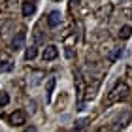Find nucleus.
Segmentation results:
<instances>
[{
	"instance_id": "obj_2",
	"label": "nucleus",
	"mask_w": 132,
	"mask_h": 132,
	"mask_svg": "<svg viewBox=\"0 0 132 132\" xmlns=\"http://www.w3.org/2000/svg\"><path fill=\"white\" fill-rule=\"evenodd\" d=\"M10 125H13V127H23V125L27 123V113L23 110H15L13 113L10 115Z\"/></svg>"
},
{
	"instance_id": "obj_13",
	"label": "nucleus",
	"mask_w": 132,
	"mask_h": 132,
	"mask_svg": "<svg viewBox=\"0 0 132 132\" xmlns=\"http://www.w3.org/2000/svg\"><path fill=\"white\" fill-rule=\"evenodd\" d=\"M123 53H125L123 49H117V51H115V53H113V55H111V61H117L119 57H123Z\"/></svg>"
},
{
	"instance_id": "obj_14",
	"label": "nucleus",
	"mask_w": 132,
	"mask_h": 132,
	"mask_svg": "<svg viewBox=\"0 0 132 132\" xmlns=\"http://www.w3.org/2000/svg\"><path fill=\"white\" fill-rule=\"evenodd\" d=\"M66 57H68V59H74V51H72V47H66Z\"/></svg>"
},
{
	"instance_id": "obj_11",
	"label": "nucleus",
	"mask_w": 132,
	"mask_h": 132,
	"mask_svg": "<svg viewBox=\"0 0 132 132\" xmlns=\"http://www.w3.org/2000/svg\"><path fill=\"white\" fill-rule=\"evenodd\" d=\"M10 102V94L8 93H0V106H6Z\"/></svg>"
},
{
	"instance_id": "obj_3",
	"label": "nucleus",
	"mask_w": 132,
	"mask_h": 132,
	"mask_svg": "<svg viewBox=\"0 0 132 132\" xmlns=\"http://www.w3.org/2000/svg\"><path fill=\"white\" fill-rule=\"evenodd\" d=\"M25 40H27V32L25 30L17 32V36H13V42H11V49L13 51L23 49V47H25Z\"/></svg>"
},
{
	"instance_id": "obj_4",
	"label": "nucleus",
	"mask_w": 132,
	"mask_h": 132,
	"mask_svg": "<svg viewBox=\"0 0 132 132\" xmlns=\"http://www.w3.org/2000/svg\"><path fill=\"white\" fill-rule=\"evenodd\" d=\"M57 57H59L57 45H47L44 49V53H42V59H44V61H55Z\"/></svg>"
},
{
	"instance_id": "obj_15",
	"label": "nucleus",
	"mask_w": 132,
	"mask_h": 132,
	"mask_svg": "<svg viewBox=\"0 0 132 132\" xmlns=\"http://www.w3.org/2000/svg\"><path fill=\"white\" fill-rule=\"evenodd\" d=\"M72 4H79V0H72Z\"/></svg>"
},
{
	"instance_id": "obj_5",
	"label": "nucleus",
	"mask_w": 132,
	"mask_h": 132,
	"mask_svg": "<svg viewBox=\"0 0 132 132\" xmlns=\"http://www.w3.org/2000/svg\"><path fill=\"white\" fill-rule=\"evenodd\" d=\"M61 21H62V15H61V11H51L49 13V17H47V25H49L51 28H55V27H59L61 25Z\"/></svg>"
},
{
	"instance_id": "obj_6",
	"label": "nucleus",
	"mask_w": 132,
	"mask_h": 132,
	"mask_svg": "<svg viewBox=\"0 0 132 132\" xmlns=\"http://www.w3.org/2000/svg\"><path fill=\"white\" fill-rule=\"evenodd\" d=\"M21 11H23V17H30V15H34V11H36V4L30 2V0H27V2H23Z\"/></svg>"
},
{
	"instance_id": "obj_8",
	"label": "nucleus",
	"mask_w": 132,
	"mask_h": 132,
	"mask_svg": "<svg viewBox=\"0 0 132 132\" xmlns=\"http://www.w3.org/2000/svg\"><path fill=\"white\" fill-rule=\"evenodd\" d=\"M132 36V27H128V25H125L121 30H119V38L121 40H128Z\"/></svg>"
},
{
	"instance_id": "obj_9",
	"label": "nucleus",
	"mask_w": 132,
	"mask_h": 132,
	"mask_svg": "<svg viewBox=\"0 0 132 132\" xmlns=\"http://www.w3.org/2000/svg\"><path fill=\"white\" fill-rule=\"evenodd\" d=\"M128 117H130L128 113H123V117H121V119H117V123L113 125V130H121V128L125 127V125H127L125 121H128Z\"/></svg>"
},
{
	"instance_id": "obj_12",
	"label": "nucleus",
	"mask_w": 132,
	"mask_h": 132,
	"mask_svg": "<svg viewBox=\"0 0 132 132\" xmlns=\"http://www.w3.org/2000/svg\"><path fill=\"white\" fill-rule=\"evenodd\" d=\"M11 68V64L8 61H0V72H6V70H10Z\"/></svg>"
},
{
	"instance_id": "obj_10",
	"label": "nucleus",
	"mask_w": 132,
	"mask_h": 132,
	"mask_svg": "<svg viewBox=\"0 0 132 132\" xmlns=\"http://www.w3.org/2000/svg\"><path fill=\"white\" fill-rule=\"evenodd\" d=\"M53 89H55V77H49V79H47V93H45V98L47 100H51Z\"/></svg>"
},
{
	"instance_id": "obj_1",
	"label": "nucleus",
	"mask_w": 132,
	"mask_h": 132,
	"mask_svg": "<svg viewBox=\"0 0 132 132\" xmlns=\"http://www.w3.org/2000/svg\"><path fill=\"white\" fill-rule=\"evenodd\" d=\"M128 93H130V89H128L127 83H123V81L117 83V85L113 87L110 93H108V96H106V106H111V104H115V102H119V100L127 98Z\"/></svg>"
},
{
	"instance_id": "obj_7",
	"label": "nucleus",
	"mask_w": 132,
	"mask_h": 132,
	"mask_svg": "<svg viewBox=\"0 0 132 132\" xmlns=\"http://www.w3.org/2000/svg\"><path fill=\"white\" fill-rule=\"evenodd\" d=\"M36 55H38V49H36V45L27 47V51H25V59H27V61H34Z\"/></svg>"
},
{
	"instance_id": "obj_16",
	"label": "nucleus",
	"mask_w": 132,
	"mask_h": 132,
	"mask_svg": "<svg viewBox=\"0 0 132 132\" xmlns=\"http://www.w3.org/2000/svg\"><path fill=\"white\" fill-rule=\"evenodd\" d=\"M28 132H36V130H34V128H32V130H28Z\"/></svg>"
}]
</instances>
